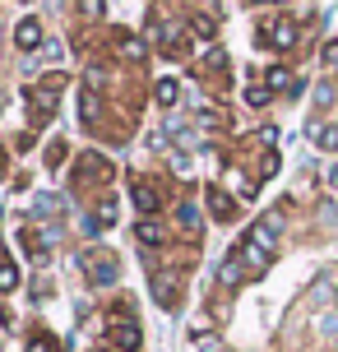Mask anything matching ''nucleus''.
<instances>
[{"label":"nucleus","mask_w":338,"mask_h":352,"mask_svg":"<svg viewBox=\"0 0 338 352\" xmlns=\"http://www.w3.org/2000/svg\"><path fill=\"white\" fill-rule=\"evenodd\" d=\"M269 98H273V88H269V84H250V88H246V102H250V107H264Z\"/></svg>","instance_id":"b1692460"},{"label":"nucleus","mask_w":338,"mask_h":352,"mask_svg":"<svg viewBox=\"0 0 338 352\" xmlns=\"http://www.w3.org/2000/svg\"><path fill=\"white\" fill-rule=\"evenodd\" d=\"M130 199H135V209H139L144 218H153V213L162 209L158 190H153V186H148V181H144V176H135V181H130Z\"/></svg>","instance_id":"6e6552de"},{"label":"nucleus","mask_w":338,"mask_h":352,"mask_svg":"<svg viewBox=\"0 0 338 352\" xmlns=\"http://www.w3.org/2000/svg\"><path fill=\"white\" fill-rule=\"evenodd\" d=\"M79 14L84 19H102L107 14V0H79Z\"/></svg>","instance_id":"393cba45"},{"label":"nucleus","mask_w":338,"mask_h":352,"mask_svg":"<svg viewBox=\"0 0 338 352\" xmlns=\"http://www.w3.org/2000/svg\"><path fill=\"white\" fill-rule=\"evenodd\" d=\"M60 162H65V144H52L47 148V167H60Z\"/></svg>","instance_id":"cd10ccee"},{"label":"nucleus","mask_w":338,"mask_h":352,"mask_svg":"<svg viewBox=\"0 0 338 352\" xmlns=\"http://www.w3.org/2000/svg\"><path fill=\"white\" fill-rule=\"evenodd\" d=\"M297 28L292 23H264L260 28V47H273V52H287V47H297Z\"/></svg>","instance_id":"423d86ee"},{"label":"nucleus","mask_w":338,"mask_h":352,"mask_svg":"<svg viewBox=\"0 0 338 352\" xmlns=\"http://www.w3.org/2000/svg\"><path fill=\"white\" fill-rule=\"evenodd\" d=\"M14 47H19V52H37V47H42V23H37V19H19Z\"/></svg>","instance_id":"4468645a"},{"label":"nucleus","mask_w":338,"mask_h":352,"mask_svg":"<svg viewBox=\"0 0 338 352\" xmlns=\"http://www.w3.org/2000/svg\"><path fill=\"white\" fill-rule=\"evenodd\" d=\"M111 223H116V204H111V199H98L93 213H89V232H102V228H111Z\"/></svg>","instance_id":"dca6fc26"},{"label":"nucleus","mask_w":338,"mask_h":352,"mask_svg":"<svg viewBox=\"0 0 338 352\" xmlns=\"http://www.w3.org/2000/svg\"><path fill=\"white\" fill-rule=\"evenodd\" d=\"M79 264H84V274H89V283L93 287H111V283L121 278V264H116V255H111V250H84V255H79Z\"/></svg>","instance_id":"20e7f679"},{"label":"nucleus","mask_w":338,"mask_h":352,"mask_svg":"<svg viewBox=\"0 0 338 352\" xmlns=\"http://www.w3.org/2000/svg\"><path fill=\"white\" fill-rule=\"evenodd\" d=\"M79 116H84V125H93L98 121V88H84V93H79Z\"/></svg>","instance_id":"412c9836"},{"label":"nucleus","mask_w":338,"mask_h":352,"mask_svg":"<svg viewBox=\"0 0 338 352\" xmlns=\"http://www.w3.org/2000/svg\"><path fill=\"white\" fill-rule=\"evenodd\" d=\"M107 343H111L116 352H139V348H144V334H139V324L130 320V306H116V311H111Z\"/></svg>","instance_id":"7ed1b4c3"},{"label":"nucleus","mask_w":338,"mask_h":352,"mask_svg":"<svg viewBox=\"0 0 338 352\" xmlns=\"http://www.w3.org/2000/svg\"><path fill=\"white\" fill-rule=\"evenodd\" d=\"M158 47H162V56H167V60H181V56H190V28H167Z\"/></svg>","instance_id":"9b49d317"},{"label":"nucleus","mask_w":338,"mask_h":352,"mask_svg":"<svg viewBox=\"0 0 338 352\" xmlns=\"http://www.w3.org/2000/svg\"><path fill=\"white\" fill-rule=\"evenodd\" d=\"M153 301H158L162 311H177V301H181V278L177 274H153Z\"/></svg>","instance_id":"0eeeda50"},{"label":"nucleus","mask_w":338,"mask_h":352,"mask_svg":"<svg viewBox=\"0 0 338 352\" xmlns=\"http://www.w3.org/2000/svg\"><path fill=\"white\" fill-rule=\"evenodd\" d=\"M28 352H56V338L52 334H33L28 338Z\"/></svg>","instance_id":"bb28decb"},{"label":"nucleus","mask_w":338,"mask_h":352,"mask_svg":"<svg viewBox=\"0 0 338 352\" xmlns=\"http://www.w3.org/2000/svg\"><path fill=\"white\" fill-rule=\"evenodd\" d=\"M269 88H273V93H297V88H302V79H292L283 65H273V70H269Z\"/></svg>","instance_id":"aec40b11"},{"label":"nucleus","mask_w":338,"mask_h":352,"mask_svg":"<svg viewBox=\"0 0 338 352\" xmlns=\"http://www.w3.org/2000/svg\"><path fill=\"white\" fill-rule=\"evenodd\" d=\"M195 121H199V130H204V135L223 130V116H218V111H209V107H199V111H195Z\"/></svg>","instance_id":"4be33fe9"},{"label":"nucleus","mask_w":338,"mask_h":352,"mask_svg":"<svg viewBox=\"0 0 338 352\" xmlns=\"http://www.w3.org/2000/svg\"><path fill=\"white\" fill-rule=\"evenodd\" d=\"M177 232L185 236V241H199V236H204V218H199L195 204H181L177 209Z\"/></svg>","instance_id":"f8f14e48"},{"label":"nucleus","mask_w":338,"mask_h":352,"mask_svg":"<svg viewBox=\"0 0 338 352\" xmlns=\"http://www.w3.org/2000/svg\"><path fill=\"white\" fill-rule=\"evenodd\" d=\"M19 287V269L10 260H0V292H14Z\"/></svg>","instance_id":"5701e85b"},{"label":"nucleus","mask_w":338,"mask_h":352,"mask_svg":"<svg viewBox=\"0 0 338 352\" xmlns=\"http://www.w3.org/2000/svg\"><path fill=\"white\" fill-rule=\"evenodd\" d=\"M250 5H283V0H250Z\"/></svg>","instance_id":"c756f323"},{"label":"nucleus","mask_w":338,"mask_h":352,"mask_svg":"<svg viewBox=\"0 0 338 352\" xmlns=\"http://www.w3.org/2000/svg\"><path fill=\"white\" fill-rule=\"evenodd\" d=\"M60 88H65V74H47V79L28 84V121H33V130L56 116V98H60Z\"/></svg>","instance_id":"f03ea898"},{"label":"nucleus","mask_w":338,"mask_h":352,"mask_svg":"<svg viewBox=\"0 0 338 352\" xmlns=\"http://www.w3.org/2000/svg\"><path fill=\"white\" fill-rule=\"evenodd\" d=\"M0 176H5V158H0Z\"/></svg>","instance_id":"7c9ffc66"},{"label":"nucleus","mask_w":338,"mask_h":352,"mask_svg":"<svg viewBox=\"0 0 338 352\" xmlns=\"http://www.w3.org/2000/svg\"><path fill=\"white\" fill-rule=\"evenodd\" d=\"M320 60H324V70H329V74H338V42H324Z\"/></svg>","instance_id":"a878e982"},{"label":"nucleus","mask_w":338,"mask_h":352,"mask_svg":"<svg viewBox=\"0 0 338 352\" xmlns=\"http://www.w3.org/2000/svg\"><path fill=\"white\" fill-rule=\"evenodd\" d=\"M311 140H315V148H324V153H338V125L311 121Z\"/></svg>","instance_id":"2eb2a0df"},{"label":"nucleus","mask_w":338,"mask_h":352,"mask_svg":"<svg viewBox=\"0 0 338 352\" xmlns=\"http://www.w3.org/2000/svg\"><path fill=\"white\" fill-rule=\"evenodd\" d=\"M19 246L28 250V260H33V264H47L52 236H47V232H37V228H23V232H19Z\"/></svg>","instance_id":"1a4fd4ad"},{"label":"nucleus","mask_w":338,"mask_h":352,"mask_svg":"<svg viewBox=\"0 0 338 352\" xmlns=\"http://www.w3.org/2000/svg\"><path fill=\"white\" fill-rule=\"evenodd\" d=\"M116 56H121L125 65H144V56H148V47H144L135 33H116Z\"/></svg>","instance_id":"ddd939ff"},{"label":"nucleus","mask_w":338,"mask_h":352,"mask_svg":"<svg viewBox=\"0 0 338 352\" xmlns=\"http://www.w3.org/2000/svg\"><path fill=\"white\" fill-rule=\"evenodd\" d=\"M70 181L74 186H98V181H111V162L102 153H79L70 167Z\"/></svg>","instance_id":"39448f33"},{"label":"nucleus","mask_w":338,"mask_h":352,"mask_svg":"<svg viewBox=\"0 0 338 352\" xmlns=\"http://www.w3.org/2000/svg\"><path fill=\"white\" fill-rule=\"evenodd\" d=\"M135 241H139V246H162V241H167V232H162L153 218H144L139 228H135Z\"/></svg>","instance_id":"f3484780"},{"label":"nucleus","mask_w":338,"mask_h":352,"mask_svg":"<svg viewBox=\"0 0 338 352\" xmlns=\"http://www.w3.org/2000/svg\"><path fill=\"white\" fill-rule=\"evenodd\" d=\"M153 98H158V107H177L181 102V84L177 79H158V84H153Z\"/></svg>","instance_id":"6ab92c4d"},{"label":"nucleus","mask_w":338,"mask_h":352,"mask_svg":"<svg viewBox=\"0 0 338 352\" xmlns=\"http://www.w3.org/2000/svg\"><path fill=\"white\" fill-rule=\"evenodd\" d=\"M204 204H209V213H214L218 223H232V218H236V199H232V195L223 190V186H209Z\"/></svg>","instance_id":"9d476101"},{"label":"nucleus","mask_w":338,"mask_h":352,"mask_svg":"<svg viewBox=\"0 0 338 352\" xmlns=\"http://www.w3.org/2000/svg\"><path fill=\"white\" fill-rule=\"evenodd\" d=\"M190 33L199 37V42H214L218 37V23H214V14H190V23H185Z\"/></svg>","instance_id":"a211bd4d"},{"label":"nucleus","mask_w":338,"mask_h":352,"mask_svg":"<svg viewBox=\"0 0 338 352\" xmlns=\"http://www.w3.org/2000/svg\"><path fill=\"white\" fill-rule=\"evenodd\" d=\"M278 232H283V213L273 209V213H264L255 228L236 241V250H232V260H236V269L246 274V283L250 278H260L269 264H273V250H278Z\"/></svg>","instance_id":"f257e3e1"},{"label":"nucleus","mask_w":338,"mask_h":352,"mask_svg":"<svg viewBox=\"0 0 338 352\" xmlns=\"http://www.w3.org/2000/svg\"><path fill=\"white\" fill-rule=\"evenodd\" d=\"M278 172V153H264V162H260V176H273Z\"/></svg>","instance_id":"c85d7f7f"}]
</instances>
